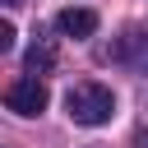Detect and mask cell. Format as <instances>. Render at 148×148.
Instances as JSON below:
<instances>
[{
    "mask_svg": "<svg viewBox=\"0 0 148 148\" xmlns=\"http://www.w3.org/2000/svg\"><path fill=\"white\" fill-rule=\"evenodd\" d=\"M5 5H18V0H5Z\"/></svg>",
    "mask_w": 148,
    "mask_h": 148,
    "instance_id": "8",
    "label": "cell"
},
{
    "mask_svg": "<svg viewBox=\"0 0 148 148\" xmlns=\"http://www.w3.org/2000/svg\"><path fill=\"white\" fill-rule=\"evenodd\" d=\"M0 51H14V23L9 18L0 23Z\"/></svg>",
    "mask_w": 148,
    "mask_h": 148,
    "instance_id": "6",
    "label": "cell"
},
{
    "mask_svg": "<svg viewBox=\"0 0 148 148\" xmlns=\"http://www.w3.org/2000/svg\"><path fill=\"white\" fill-rule=\"evenodd\" d=\"M134 143H139V148H148V130H139V139H134Z\"/></svg>",
    "mask_w": 148,
    "mask_h": 148,
    "instance_id": "7",
    "label": "cell"
},
{
    "mask_svg": "<svg viewBox=\"0 0 148 148\" xmlns=\"http://www.w3.org/2000/svg\"><path fill=\"white\" fill-rule=\"evenodd\" d=\"M56 28H60L65 37H92V32H97V14H92V9H74V5H69V9H60V14H56Z\"/></svg>",
    "mask_w": 148,
    "mask_h": 148,
    "instance_id": "4",
    "label": "cell"
},
{
    "mask_svg": "<svg viewBox=\"0 0 148 148\" xmlns=\"http://www.w3.org/2000/svg\"><path fill=\"white\" fill-rule=\"evenodd\" d=\"M23 65H28V74H51L56 69V46L51 42H32L28 56H23Z\"/></svg>",
    "mask_w": 148,
    "mask_h": 148,
    "instance_id": "5",
    "label": "cell"
},
{
    "mask_svg": "<svg viewBox=\"0 0 148 148\" xmlns=\"http://www.w3.org/2000/svg\"><path fill=\"white\" fill-rule=\"evenodd\" d=\"M65 111H69L74 125H106L116 116V92L97 79H83L65 92Z\"/></svg>",
    "mask_w": 148,
    "mask_h": 148,
    "instance_id": "1",
    "label": "cell"
},
{
    "mask_svg": "<svg viewBox=\"0 0 148 148\" xmlns=\"http://www.w3.org/2000/svg\"><path fill=\"white\" fill-rule=\"evenodd\" d=\"M46 102H51V92H46V83H42L37 74L14 79V83L5 88V106H9V111H18V116H42V111H46Z\"/></svg>",
    "mask_w": 148,
    "mask_h": 148,
    "instance_id": "2",
    "label": "cell"
},
{
    "mask_svg": "<svg viewBox=\"0 0 148 148\" xmlns=\"http://www.w3.org/2000/svg\"><path fill=\"white\" fill-rule=\"evenodd\" d=\"M111 60H120V65L148 74V37H143V32H125V37L111 46Z\"/></svg>",
    "mask_w": 148,
    "mask_h": 148,
    "instance_id": "3",
    "label": "cell"
}]
</instances>
